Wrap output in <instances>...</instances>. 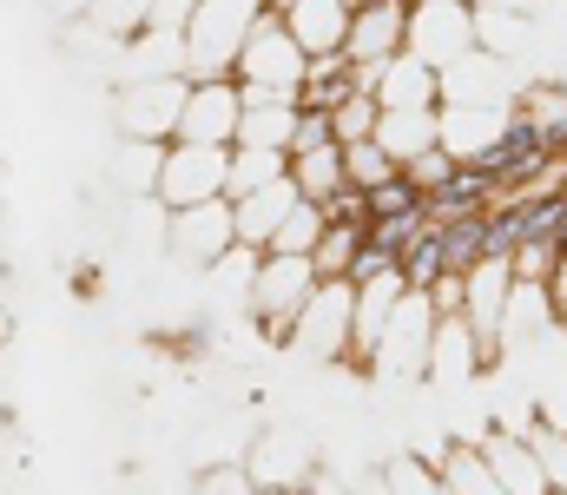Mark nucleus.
Here are the masks:
<instances>
[{
	"instance_id": "obj_1",
	"label": "nucleus",
	"mask_w": 567,
	"mask_h": 495,
	"mask_svg": "<svg viewBox=\"0 0 567 495\" xmlns=\"http://www.w3.org/2000/svg\"><path fill=\"white\" fill-rule=\"evenodd\" d=\"M225 178H231V146H158V178H152V198L165 212H192V205H212L225 198Z\"/></svg>"
},
{
	"instance_id": "obj_2",
	"label": "nucleus",
	"mask_w": 567,
	"mask_h": 495,
	"mask_svg": "<svg viewBox=\"0 0 567 495\" xmlns=\"http://www.w3.org/2000/svg\"><path fill=\"white\" fill-rule=\"evenodd\" d=\"M310 298H317L310 258H297V251H265V265H258V278H251V318L265 324L271 343H290V330H297V318H303Z\"/></svg>"
},
{
	"instance_id": "obj_3",
	"label": "nucleus",
	"mask_w": 567,
	"mask_h": 495,
	"mask_svg": "<svg viewBox=\"0 0 567 495\" xmlns=\"http://www.w3.org/2000/svg\"><path fill=\"white\" fill-rule=\"evenodd\" d=\"M231 80L238 86H271V93H290L297 100V80H303V47L290 40L284 13H258L238 60H231Z\"/></svg>"
},
{
	"instance_id": "obj_4",
	"label": "nucleus",
	"mask_w": 567,
	"mask_h": 495,
	"mask_svg": "<svg viewBox=\"0 0 567 495\" xmlns=\"http://www.w3.org/2000/svg\"><path fill=\"white\" fill-rule=\"evenodd\" d=\"M396 53H410V0H370L350 13L343 33V60L350 66H390Z\"/></svg>"
},
{
	"instance_id": "obj_5",
	"label": "nucleus",
	"mask_w": 567,
	"mask_h": 495,
	"mask_svg": "<svg viewBox=\"0 0 567 495\" xmlns=\"http://www.w3.org/2000/svg\"><path fill=\"white\" fill-rule=\"evenodd\" d=\"M185 93H192V80H185V73H172V80H133V86H126V100H120V126H126L133 140H145V146L178 140Z\"/></svg>"
},
{
	"instance_id": "obj_6",
	"label": "nucleus",
	"mask_w": 567,
	"mask_h": 495,
	"mask_svg": "<svg viewBox=\"0 0 567 495\" xmlns=\"http://www.w3.org/2000/svg\"><path fill=\"white\" fill-rule=\"evenodd\" d=\"M238 80H192L185 113H178V140L185 146H238Z\"/></svg>"
},
{
	"instance_id": "obj_7",
	"label": "nucleus",
	"mask_w": 567,
	"mask_h": 495,
	"mask_svg": "<svg viewBox=\"0 0 567 495\" xmlns=\"http://www.w3.org/2000/svg\"><path fill=\"white\" fill-rule=\"evenodd\" d=\"M350 311H357V285H350V278L317 285V298L303 305L290 343H303L310 357H350Z\"/></svg>"
},
{
	"instance_id": "obj_8",
	"label": "nucleus",
	"mask_w": 567,
	"mask_h": 495,
	"mask_svg": "<svg viewBox=\"0 0 567 495\" xmlns=\"http://www.w3.org/2000/svg\"><path fill=\"white\" fill-rule=\"evenodd\" d=\"M508 291H515V265L508 258H488L462 278V324L475 330L482 350H495L502 337V311H508Z\"/></svg>"
},
{
	"instance_id": "obj_9",
	"label": "nucleus",
	"mask_w": 567,
	"mask_h": 495,
	"mask_svg": "<svg viewBox=\"0 0 567 495\" xmlns=\"http://www.w3.org/2000/svg\"><path fill=\"white\" fill-rule=\"evenodd\" d=\"M231 245H238V231H231V198H212V205L172 212V251H178V258H192V265L212 271Z\"/></svg>"
},
{
	"instance_id": "obj_10",
	"label": "nucleus",
	"mask_w": 567,
	"mask_h": 495,
	"mask_svg": "<svg viewBox=\"0 0 567 495\" xmlns=\"http://www.w3.org/2000/svg\"><path fill=\"white\" fill-rule=\"evenodd\" d=\"M410 298V285H403V271L390 265L383 278H370V285H357V311H350V357H377V343H383V330L396 318V305Z\"/></svg>"
},
{
	"instance_id": "obj_11",
	"label": "nucleus",
	"mask_w": 567,
	"mask_h": 495,
	"mask_svg": "<svg viewBox=\"0 0 567 495\" xmlns=\"http://www.w3.org/2000/svg\"><path fill=\"white\" fill-rule=\"evenodd\" d=\"M495 198H502V192H495V178H488L482 165L462 159L449 178H442V185H435V192H423V218H429V225H455V218H475V212H488Z\"/></svg>"
},
{
	"instance_id": "obj_12",
	"label": "nucleus",
	"mask_w": 567,
	"mask_h": 495,
	"mask_svg": "<svg viewBox=\"0 0 567 495\" xmlns=\"http://www.w3.org/2000/svg\"><path fill=\"white\" fill-rule=\"evenodd\" d=\"M303 192H297V178L284 172V178H271L265 192H245V198H231V231H238V245H271L278 238V225H284V212L297 205Z\"/></svg>"
},
{
	"instance_id": "obj_13",
	"label": "nucleus",
	"mask_w": 567,
	"mask_h": 495,
	"mask_svg": "<svg viewBox=\"0 0 567 495\" xmlns=\"http://www.w3.org/2000/svg\"><path fill=\"white\" fill-rule=\"evenodd\" d=\"M357 93H363V73H357L343 53H317V60H303L297 106H310V113H337V106L357 100Z\"/></svg>"
},
{
	"instance_id": "obj_14",
	"label": "nucleus",
	"mask_w": 567,
	"mask_h": 495,
	"mask_svg": "<svg viewBox=\"0 0 567 495\" xmlns=\"http://www.w3.org/2000/svg\"><path fill=\"white\" fill-rule=\"evenodd\" d=\"M284 27H290V40L303 47V60H317V53H343L350 7H343V0H297V7L284 13Z\"/></svg>"
},
{
	"instance_id": "obj_15",
	"label": "nucleus",
	"mask_w": 567,
	"mask_h": 495,
	"mask_svg": "<svg viewBox=\"0 0 567 495\" xmlns=\"http://www.w3.org/2000/svg\"><path fill=\"white\" fill-rule=\"evenodd\" d=\"M377 146L396 165H410L416 153L442 146V106H403V113H383L377 120Z\"/></svg>"
},
{
	"instance_id": "obj_16",
	"label": "nucleus",
	"mask_w": 567,
	"mask_h": 495,
	"mask_svg": "<svg viewBox=\"0 0 567 495\" xmlns=\"http://www.w3.org/2000/svg\"><path fill=\"white\" fill-rule=\"evenodd\" d=\"M435 86H442V73L423 66L416 53H396L390 66H377V106L383 113H403V106H435Z\"/></svg>"
},
{
	"instance_id": "obj_17",
	"label": "nucleus",
	"mask_w": 567,
	"mask_h": 495,
	"mask_svg": "<svg viewBox=\"0 0 567 495\" xmlns=\"http://www.w3.org/2000/svg\"><path fill=\"white\" fill-rule=\"evenodd\" d=\"M482 456H488L495 483H502L508 495H548V476H542V456H535V443L488 436V443H482Z\"/></svg>"
},
{
	"instance_id": "obj_18",
	"label": "nucleus",
	"mask_w": 567,
	"mask_h": 495,
	"mask_svg": "<svg viewBox=\"0 0 567 495\" xmlns=\"http://www.w3.org/2000/svg\"><path fill=\"white\" fill-rule=\"evenodd\" d=\"M435 245H442V271L449 278H468L475 265H488V212L475 218H455V225H429Z\"/></svg>"
},
{
	"instance_id": "obj_19",
	"label": "nucleus",
	"mask_w": 567,
	"mask_h": 495,
	"mask_svg": "<svg viewBox=\"0 0 567 495\" xmlns=\"http://www.w3.org/2000/svg\"><path fill=\"white\" fill-rule=\"evenodd\" d=\"M290 126H297V100H278V106H245V113H238V146L284 153V146H290Z\"/></svg>"
},
{
	"instance_id": "obj_20",
	"label": "nucleus",
	"mask_w": 567,
	"mask_h": 495,
	"mask_svg": "<svg viewBox=\"0 0 567 495\" xmlns=\"http://www.w3.org/2000/svg\"><path fill=\"white\" fill-rule=\"evenodd\" d=\"M435 476H442L449 495H508L502 483H495V470H488L482 450H449V456L435 463Z\"/></svg>"
},
{
	"instance_id": "obj_21",
	"label": "nucleus",
	"mask_w": 567,
	"mask_h": 495,
	"mask_svg": "<svg viewBox=\"0 0 567 495\" xmlns=\"http://www.w3.org/2000/svg\"><path fill=\"white\" fill-rule=\"evenodd\" d=\"M290 159L265 153V146H231V178H225V198H245V192H265L271 178H284Z\"/></svg>"
},
{
	"instance_id": "obj_22",
	"label": "nucleus",
	"mask_w": 567,
	"mask_h": 495,
	"mask_svg": "<svg viewBox=\"0 0 567 495\" xmlns=\"http://www.w3.org/2000/svg\"><path fill=\"white\" fill-rule=\"evenodd\" d=\"M363 231H370V225H323V238H317V251H310L317 285H330V278L350 271V258L363 251Z\"/></svg>"
},
{
	"instance_id": "obj_23",
	"label": "nucleus",
	"mask_w": 567,
	"mask_h": 495,
	"mask_svg": "<svg viewBox=\"0 0 567 495\" xmlns=\"http://www.w3.org/2000/svg\"><path fill=\"white\" fill-rule=\"evenodd\" d=\"M290 178H297V192L317 205V198H330L337 185H343V146H323V153H303V159H290Z\"/></svg>"
},
{
	"instance_id": "obj_24",
	"label": "nucleus",
	"mask_w": 567,
	"mask_h": 495,
	"mask_svg": "<svg viewBox=\"0 0 567 495\" xmlns=\"http://www.w3.org/2000/svg\"><path fill=\"white\" fill-rule=\"evenodd\" d=\"M423 231H429V218H423V212H403V218H370L363 245H370V251H383L390 265H403V251H410V245H416Z\"/></svg>"
},
{
	"instance_id": "obj_25",
	"label": "nucleus",
	"mask_w": 567,
	"mask_h": 495,
	"mask_svg": "<svg viewBox=\"0 0 567 495\" xmlns=\"http://www.w3.org/2000/svg\"><path fill=\"white\" fill-rule=\"evenodd\" d=\"M317 238H323V212H317L310 198H297V205L284 212L278 238H271L265 251H297V258H310V251H317Z\"/></svg>"
},
{
	"instance_id": "obj_26",
	"label": "nucleus",
	"mask_w": 567,
	"mask_h": 495,
	"mask_svg": "<svg viewBox=\"0 0 567 495\" xmlns=\"http://www.w3.org/2000/svg\"><path fill=\"white\" fill-rule=\"evenodd\" d=\"M390 172H403V165L390 159L377 140H350V146H343V178H350V185H363V192H370V185H383Z\"/></svg>"
},
{
	"instance_id": "obj_27",
	"label": "nucleus",
	"mask_w": 567,
	"mask_h": 495,
	"mask_svg": "<svg viewBox=\"0 0 567 495\" xmlns=\"http://www.w3.org/2000/svg\"><path fill=\"white\" fill-rule=\"evenodd\" d=\"M396 271H403V285H410V291H423V298L449 278V271H442V245H435V231H423V238L403 251V265H396Z\"/></svg>"
},
{
	"instance_id": "obj_28",
	"label": "nucleus",
	"mask_w": 567,
	"mask_h": 495,
	"mask_svg": "<svg viewBox=\"0 0 567 495\" xmlns=\"http://www.w3.org/2000/svg\"><path fill=\"white\" fill-rule=\"evenodd\" d=\"M403 212H423V185L410 172H390L383 185H370V218H403Z\"/></svg>"
},
{
	"instance_id": "obj_29",
	"label": "nucleus",
	"mask_w": 567,
	"mask_h": 495,
	"mask_svg": "<svg viewBox=\"0 0 567 495\" xmlns=\"http://www.w3.org/2000/svg\"><path fill=\"white\" fill-rule=\"evenodd\" d=\"M330 120H337V146H350V140H377L383 106H377V93H357V100H343Z\"/></svg>"
},
{
	"instance_id": "obj_30",
	"label": "nucleus",
	"mask_w": 567,
	"mask_h": 495,
	"mask_svg": "<svg viewBox=\"0 0 567 495\" xmlns=\"http://www.w3.org/2000/svg\"><path fill=\"white\" fill-rule=\"evenodd\" d=\"M323 146H337V120H330V113H310V106H297V126H290V146H284V159H303V153H323Z\"/></svg>"
},
{
	"instance_id": "obj_31",
	"label": "nucleus",
	"mask_w": 567,
	"mask_h": 495,
	"mask_svg": "<svg viewBox=\"0 0 567 495\" xmlns=\"http://www.w3.org/2000/svg\"><path fill=\"white\" fill-rule=\"evenodd\" d=\"M86 20H100L113 40H120V33H145V27H152V0H93Z\"/></svg>"
},
{
	"instance_id": "obj_32",
	"label": "nucleus",
	"mask_w": 567,
	"mask_h": 495,
	"mask_svg": "<svg viewBox=\"0 0 567 495\" xmlns=\"http://www.w3.org/2000/svg\"><path fill=\"white\" fill-rule=\"evenodd\" d=\"M508 265H515V278H522V285H548V278H555V265H561V245H515V258H508Z\"/></svg>"
},
{
	"instance_id": "obj_33",
	"label": "nucleus",
	"mask_w": 567,
	"mask_h": 495,
	"mask_svg": "<svg viewBox=\"0 0 567 495\" xmlns=\"http://www.w3.org/2000/svg\"><path fill=\"white\" fill-rule=\"evenodd\" d=\"M383 476H390V495H442L435 463H410V456H403V463H390Z\"/></svg>"
},
{
	"instance_id": "obj_34",
	"label": "nucleus",
	"mask_w": 567,
	"mask_h": 495,
	"mask_svg": "<svg viewBox=\"0 0 567 495\" xmlns=\"http://www.w3.org/2000/svg\"><path fill=\"white\" fill-rule=\"evenodd\" d=\"M528 443H535V456H542L548 489H567V436H561V430H535Z\"/></svg>"
},
{
	"instance_id": "obj_35",
	"label": "nucleus",
	"mask_w": 567,
	"mask_h": 495,
	"mask_svg": "<svg viewBox=\"0 0 567 495\" xmlns=\"http://www.w3.org/2000/svg\"><path fill=\"white\" fill-rule=\"evenodd\" d=\"M455 153H449V146H429V153H416V159L403 165V172H410V178H416V185H423V192H435V185H442V178H449V172H455Z\"/></svg>"
},
{
	"instance_id": "obj_36",
	"label": "nucleus",
	"mask_w": 567,
	"mask_h": 495,
	"mask_svg": "<svg viewBox=\"0 0 567 495\" xmlns=\"http://www.w3.org/2000/svg\"><path fill=\"white\" fill-rule=\"evenodd\" d=\"M198 495H258V483L231 463V470H205V476H198Z\"/></svg>"
},
{
	"instance_id": "obj_37",
	"label": "nucleus",
	"mask_w": 567,
	"mask_h": 495,
	"mask_svg": "<svg viewBox=\"0 0 567 495\" xmlns=\"http://www.w3.org/2000/svg\"><path fill=\"white\" fill-rule=\"evenodd\" d=\"M198 7H205V0H152V27H172V33H185Z\"/></svg>"
},
{
	"instance_id": "obj_38",
	"label": "nucleus",
	"mask_w": 567,
	"mask_h": 495,
	"mask_svg": "<svg viewBox=\"0 0 567 495\" xmlns=\"http://www.w3.org/2000/svg\"><path fill=\"white\" fill-rule=\"evenodd\" d=\"M383 271H390V258H383V251H370V245H363V251H357V258H350V271H343V278H350V285H370V278H383Z\"/></svg>"
},
{
	"instance_id": "obj_39",
	"label": "nucleus",
	"mask_w": 567,
	"mask_h": 495,
	"mask_svg": "<svg viewBox=\"0 0 567 495\" xmlns=\"http://www.w3.org/2000/svg\"><path fill=\"white\" fill-rule=\"evenodd\" d=\"M548 305L567 311V251H561V265H555V278H548Z\"/></svg>"
},
{
	"instance_id": "obj_40",
	"label": "nucleus",
	"mask_w": 567,
	"mask_h": 495,
	"mask_svg": "<svg viewBox=\"0 0 567 495\" xmlns=\"http://www.w3.org/2000/svg\"><path fill=\"white\" fill-rule=\"evenodd\" d=\"M53 20H66V13H93V0H40Z\"/></svg>"
},
{
	"instance_id": "obj_41",
	"label": "nucleus",
	"mask_w": 567,
	"mask_h": 495,
	"mask_svg": "<svg viewBox=\"0 0 567 495\" xmlns=\"http://www.w3.org/2000/svg\"><path fill=\"white\" fill-rule=\"evenodd\" d=\"M350 495H390V476H370L363 489H350Z\"/></svg>"
},
{
	"instance_id": "obj_42",
	"label": "nucleus",
	"mask_w": 567,
	"mask_h": 495,
	"mask_svg": "<svg viewBox=\"0 0 567 495\" xmlns=\"http://www.w3.org/2000/svg\"><path fill=\"white\" fill-rule=\"evenodd\" d=\"M290 7H297V0H265V13H290Z\"/></svg>"
},
{
	"instance_id": "obj_43",
	"label": "nucleus",
	"mask_w": 567,
	"mask_h": 495,
	"mask_svg": "<svg viewBox=\"0 0 567 495\" xmlns=\"http://www.w3.org/2000/svg\"><path fill=\"white\" fill-rule=\"evenodd\" d=\"M258 495H303V489H258Z\"/></svg>"
},
{
	"instance_id": "obj_44",
	"label": "nucleus",
	"mask_w": 567,
	"mask_h": 495,
	"mask_svg": "<svg viewBox=\"0 0 567 495\" xmlns=\"http://www.w3.org/2000/svg\"><path fill=\"white\" fill-rule=\"evenodd\" d=\"M343 7H350V13H357V7H370V0H343Z\"/></svg>"
},
{
	"instance_id": "obj_45",
	"label": "nucleus",
	"mask_w": 567,
	"mask_h": 495,
	"mask_svg": "<svg viewBox=\"0 0 567 495\" xmlns=\"http://www.w3.org/2000/svg\"><path fill=\"white\" fill-rule=\"evenodd\" d=\"M555 245H561V251H567V225H561V238H555Z\"/></svg>"
},
{
	"instance_id": "obj_46",
	"label": "nucleus",
	"mask_w": 567,
	"mask_h": 495,
	"mask_svg": "<svg viewBox=\"0 0 567 495\" xmlns=\"http://www.w3.org/2000/svg\"><path fill=\"white\" fill-rule=\"evenodd\" d=\"M0 337H7V311H0Z\"/></svg>"
},
{
	"instance_id": "obj_47",
	"label": "nucleus",
	"mask_w": 567,
	"mask_h": 495,
	"mask_svg": "<svg viewBox=\"0 0 567 495\" xmlns=\"http://www.w3.org/2000/svg\"><path fill=\"white\" fill-rule=\"evenodd\" d=\"M548 495H567V489H548Z\"/></svg>"
},
{
	"instance_id": "obj_48",
	"label": "nucleus",
	"mask_w": 567,
	"mask_h": 495,
	"mask_svg": "<svg viewBox=\"0 0 567 495\" xmlns=\"http://www.w3.org/2000/svg\"><path fill=\"white\" fill-rule=\"evenodd\" d=\"M561 165H567V146H561Z\"/></svg>"
}]
</instances>
